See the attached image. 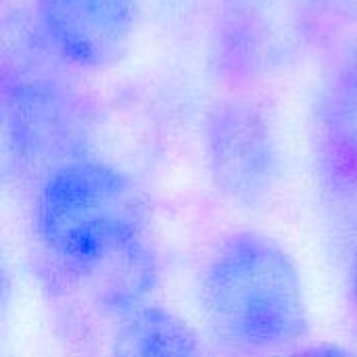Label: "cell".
Listing matches in <instances>:
<instances>
[{
  "mask_svg": "<svg viewBox=\"0 0 357 357\" xmlns=\"http://www.w3.org/2000/svg\"><path fill=\"white\" fill-rule=\"evenodd\" d=\"M146 226L134 180L96 157L61 167L36 188V238L67 284L149 243Z\"/></svg>",
  "mask_w": 357,
  "mask_h": 357,
  "instance_id": "obj_2",
  "label": "cell"
},
{
  "mask_svg": "<svg viewBox=\"0 0 357 357\" xmlns=\"http://www.w3.org/2000/svg\"><path fill=\"white\" fill-rule=\"evenodd\" d=\"M31 13L56 61L84 71L117 65L138 25V0H33Z\"/></svg>",
  "mask_w": 357,
  "mask_h": 357,
  "instance_id": "obj_6",
  "label": "cell"
},
{
  "mask_svg": "<svg viewBox=\"0 0 357 357\" xmlns=\"http://www.w3.org/2000/svg\"><path fill=\"white\" fill-rule=\"evenodd\" d=\"M203 159L224 199L245 209L266 205L282 172L278 134L266 102L251 94L213 102L203 123Z\"/></svg>",
  "mask_w": 357,
  "mask_h": 357,
  "instance_id": "obj_5",
  "label": "cell"
},
{
  "mask_svg": "<svg viewBox=\"0 0 357 357\" xmlns=\"http://www.w3.org/2000/svg\"><path fill=\"white\" fill-rule=\"evenodd\" d=\"M324 27L307 0H228L215 31V69L230 88L247 90L303 61Z\"/></svg>",
  "mask_w": 357,
  "mask_h": 357,
  "instance_id": "obj_4",
  "label": "cell"
},
{
  "mask_svg": "<svg viewBox=\"0 0 357 357\" xmlns=\"http://www.w3.org/2000/svg\"><path fill=\"white\" fill-rule=\"evenodd\" d=\"M351 299L357 307V257L354 261V270H351Z\"/></svg>",
  "mask_w": 357,
  "mask_h": 357,
  "instance_id": "obj_11",
  "label": "cell"
},
{
  "mask_svg": "<svg viewBox=\"0 0 357 357\" xmlns=\"http://www.w3.org/2000/svg\"><path fill=\"white\" fill-rule=\"evenodd\" d=\"M314 130L322 180L337 192L357 190V48L331 67Z\"/></svg>",
  "mask_w": 357,
  "mask_h": 357,
  "instance_id": "obj_7",
  "label": "cell"
},
{
  "mask_svg": "<svg viewBox=\"0 0 357 357\" xmlns=\"http://www.w3.org/2000/svg\"><path fill=\"white\" fill-rule=\"evenodd\" d=\"M284 357H357V351L333 343H316V345L297 347Z\"/></svg>",
  "mask_w": 357,
  "mask_h": 357,
  "instance_id": "obj_10",
  "label": "cell"
},
{
  "mask_svg": "<svg viewBox=\"0 0 357 357\" xmlns=\"http://www.w3.org/2000/svg\"><path fill=\"white\" fill-rule=\"evenodd\" d=\"M314 10L326 21L335 23H357V0H307Z\"/></svg>",
  "mask_w": 357,
  "mask_h": 357,
  "instance_id": "obj_9",
  "label": "cell"
},
{
  "mask_svg": "<svg viewBox=\"0 0 357 357\" xmlns=\"http://www.w3.org/2000/svg\"><path fill=\"white\" fill-rule=\"evenodd\" d=\"M211 333L238 354L287 349L307 335V301L291 255L259 232L226 236L199 278Z\"/></svg>",
  "mask_w": 357,
  "mask_h": 357,
  "instance_id": "obj_1",
  "label": "cell"
},
{
  "mask_svg": "<svg viewBox=\"0 0 357 357\" xmlns=\"http://www.w3.org/2000/svg\"><path fill=\"white\" fill-rule=\"evenodd\" d=\"M0 111L13 169L36 188L61 167L92 157V105L52 69L4 67Z\"/></svg>",
  "mask_w": 357,
  "mask_h": 357,
  "instance_id": "obj_3",
  "label": "cell"
},
{
  "mask_svg": "<svg viewBox=\"0 0 357 357\" xmlns=\"http://www.w3.org/2000/svg\"><path fill=\"white\" fill-rule=\"evenodd\" d=\"M111 357H201V349L184 318L146 303L117 322Z\"/></svg>",
  "mask_w": 357,
  "mask_h": 357,
  "instance_id": "obj_8",
  "label": "cell"
}]
</instances>
